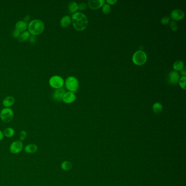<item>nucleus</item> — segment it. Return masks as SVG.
<instances>
[{
	"instance_id": "1",
	"label": "nucleus",
	"mask_w": 186,
	"mask_h": 186,
	"mask_svg": "<svg viewBox=\"0 0 186 186\" xmlns=\"http://www.w3.org/2000/svg\"><path fill=\"white\" fill-rule=\"evenodd\" d=\"M71 19L74 28L77 31H84L88 26V19L83 13L80 12L74 13Z\"/></svg>"
},
{
	"instance_id": "2",
	"label": "nucleus",
	"mask_w": 186,
	"mask_h": 186,
	"mask_svg": "<svg viewBox=\"0 0 186 186\" xmlns=\"http://www.w3.org/2000/svg\"><path fill=\"white\" fill-rule=\"evenodd\" d=\"M27 29L30 34L36 36L43 32L45 25L42 21L39 19H34L29 23Z\"/></svg>"
},
{
	"instance_id": "3",
	"label": "nucleus",
	"mask_w": 186,
	"mask_h": 186,
	"mask_svg": "<svg viewBox=\"0 0 186 186\" xmlns=\"http://www.w3.org/2000/svg\"><path fill=\"white\" fill-rule=\"evenodd\" d=\"M65 84L66 88L70 92L75 93L78 91L79 83L77 78L73 76H70L66 79Z\"/></svg>"
},
{
	"instance_id": "4",
	"label": "nucleus",
	"mask_w": 186,
	"mask_h": 186,
	"mask_svg": "<svg viewBox=\"0 0 186 186\" xmlns=\"http://www.w3.org/2000/svg\"><path fill=\"white\" fill-rule=\"evenodd\" d=\"M147 55L145 52L142 50H138L135 52L132 57L133 62L137 66L144 65L147 61Z\"/></svg>"
},
{
	"instance_id": "5",
	"label": "nucleus",
	"mask_w": 186,
	"mask_h": 186,
	"mask_svg": "<svg viewBox=\"0 0 186 186\" xmlns=\"http://www.w3.org/2000/svg\"><path fill=\"white\" fill-rule=\"evenodd\" d=\"M14 117V112L10 108H5L0 112V119L5 123H9Z\"/></svg>"
},
{
	"instance_id": "6",
	"label": "nucleus",
	"mask_w": 186,
	"mask_h": 186,
	"mask_svg": "<svg viewBox=\"0 0 186 186\" xmlns=\"http://www.w3.org/2000/svg\"><path fill=\"white\" fill-rule=\"evenodd\" d=\"M49 84L52 88L55 90H57L62 88L65 82L63 79L59 75H54L50 78Z\"/></svg>"
},
{
	"instance_id": "7",
	"label": "nucleus",
	"mask_w": 186,
	"mask_h": 186,
	"mask_svg": "<svg viewBox=\"0 0 186 186\" xmlns=\"http://www.w3.org/2000/svg\"><path fill=\"white\" fill-rule=\"evenodd\" d=\"M23 149V143L20 140H16L13 141L9 146V151L12 154H18Z\"/></svg>"
},
{
	"instance_id": "8",
	"label": "nucleus",
	"mask_w": 186,
	"mask_h": 186,
	"mask_svg": "<svg viewBox=\"0 0 186 186\" xmlns=\"http://www.w3.org/2000/svg\"><path fill=\"white\" fill-rule=\"evenodd\" d=\"M105 2L104 0H90L88 2V7L92 10H97L102 7Z\"/></svg>"
},
{
	"instance_id": "9",
	"label": "nucleus",
	"mask_w": 186,
	"mask_h": 186,
	"mask_svg": "<svg viewBox=\"0 0 186 186\" xmlns=\"http://www.w3.org/2000/svg\"><path fill=\"white\" fill-rule=\"evenodd\" d=\"M180 74L177 72L173 70L169 73L168 75V81L169 83L172 85H176L178 83V81L180 80Z\"/></svg>"
},
{
	"instance_id": "10",
	"label": "nucleus",
	"mask_w": 186,
	"mask_h": 186,
	"mask_svg": "<svg viewBox=\"0 0 186 186\" xmlns=\"http://www.w3.org/2000/svg\"><path fill=\"white\" fill-rule=\"evenodd\" d=\"M184 16V13L182 10L179 9H174L170 14L171 18L175 21H180L183 19Z\"/></svg>"
},
{
	"instance_id": "11",
	"label": "nucleus",
	"mask_w": 186,
	"mask_h": 186,
	"mask_svg": "<svg viewBox=\"0 0 186 186\" xmlns=\"http://www.w3.org/2000/svg\"><path fill=\"white\" fill-rule=\"evenodd\" d=\"M66 93V91L63 88L57 89L53 92L52 98L56 102H60L62 101V98Z\"/></svg>"
},
{
	"instance_id": "12",
	"label": "nucleus",
	"mask_w": 186,
	"mask_h": 186,
	"mask_svg": "<svg viewBox=\"0 0 186 186\" xmlns=\"http://www.w3.org/2000/svg\"><path fill=\"white\" fill-rule=\"evenodd\" d=\"M76 99L75 93L72 92H66L62 98V101L65 103L70 104L73 103Z\"/></svg>"
},
{
	"instance_id": "13",
	"label": "nucleus",
	"mask_w": 186,
	"mask_h": 186,
	"mask_svg": "<svg viewBox=\"0 0 186 186\" xmlns=\"http://www.w3.org/2000/svg\"><path fill=\"white\" fill-rule=\"evenodd\" d=\"M28 25L27 23L23 20L18 21L16 24L15 29L21 32L26 31L27 29Z\"/></svg>"
},
{
	"instance_id": "14",
	"label": "nucleus",
	"mask_w": 186,
	"mask_h": 186,
	"mask_svg": "<svg viewBox=\"0 0 186 186\" xmlns=\"http://www.w3.org/2000/svg\"><path fill=\"white\" fill-rule=\"evenodd\" d=\"M38 148L37 145L34 144H28V145H26L23 148L24 151L29 154H33V153L36 152L37 151H38Z\"/></svg>"
},
{
	"instance_id": "15",
	"label": "nucleus",
	"mask_w": 186,
	"mask_h": 186,
	"mask_svg": "<svg viewBox=\"0 0 186 186\" xmlns=\"http://www.w3.org/2000/svg\"><path fill=\"white\" fill-rule=\"evenodd\" d=\"M15 103V98L13 96H7L3 100L2 104L5 108H10Z\"/></svg>"
},
{
	"instance_id": "16",
	"label": "nucleus",
	"mask_w": 186,
	"mask_h": 186,
	"mask_svg": "<svg viewBox=\"0 0 186 186\" xmlns=\"http://www.w3.org/2000/svg\"><path fill=\"white\" fill-rule=\"evenodd\" d=\"M72 23V19L70 16H66L62 17L60 21V25L63 28H67Z\"/></svg>"
},
{
	"instance_id": "17",
	"label": "nucleus",
	"mask_w": 186,
	"mask_h": 186,
	"mask_svg": "<svg viewBox=\"0 0 186 186\" xmlns=\"http://www.w3.org/2000/svg\"><path fill=\"white\" fill-rule=\"evenodd\" d=\"M3 133V134H4L5 137L10 138L13 137V136L15 135L16 132H15V130L13 128L7 127L4 130Z\"/></svg>"
},
{
	"instance_id": "18",
	"label": "nucleus",
	"mask_w": 186,
	"mask_h": 186,
	"mask_svg": "<svg viewBox=\"0 0 186 186\" xmlns=\"http://www.w3.org/2000/svg\"><path fill=\"white\" fill-rule=\"evenodd\" d=\"M30 36H31V34L29 33V31H24L23 32L21 33L18 39L20 42H24L29 39Z\"/></svg>"
},
{
	"instance_id": "19",
	"label": "nucleus",
	"mask_w": 186,
	"mask_h": 186,
	"mask_svg": "<svg viewBox=\"0 0 186 186\" xmlns=\"http://www.w3.org/2000/svg\"><path fill=\"white\" fill-rule=\"evenodd\" d=\"M68 9L70 13H75L78 9V5L74 1H71L68 3Z\"/></svg>"
},
{
	"instance_id": "20",
	"label": "nucleus",
	"mask_w": 186,
	"mask_h": 186,
	"mask_svg": "<svg viewBox=\"0 0 186 186\" xmlns=\"http://www.w3.org/2000/svg\"><path fill=\"white\" fill-rule=\"evenodd\" d=\"M184 67V62L181 60L176 61L173 63V68L175 71H180Z\"/></svg>"
},
{
	"instance_id": "21",
	"label": "nucleus",
	"mask_w": 186,
	"mask_h": 186,
	"mask_svg": "<svg viewBox=\"0 0 186 186\" xmlns=\"http://www.w3.org/2000/svg\"><path fill=\"white\" fill-rule=\"evenodd\" d=\"M72 166L73 165L72 163L70 161H68V160H66V161L63 162L61 164V168L64 171L70 170L72 168Z\"/></svg>"
},
{
	"instance_id": "22",
	"label": "nucleus",
	"mask_w": 186,
	"mask_h": 186,
	"mask_svg": "<svg viewBox=\"0 0 186 186\" xmlns=\"http://www.w3.org/2000/svg\"><path fill=\"white\" fill-rule=\"evenodd\" d=\"M153 111L156 114H159L163 110V106L160 103H155L153 105Z\"/></svg>"
},
{
	"instance_id": "23",
	"label": "nucleus",
	"mask_w": 186,
	"mask_h": 186,
	"mask_svg": "<svg viewBox=\"0 0 186 186\" xmlns=\"http://www.w3.org/2000/svg\"><path fill=\"white\" fill-rule=\"evenodd\" d=\"M186 77L182 76V77L180 78V80L178 81L179 83V85L181 87V88L186 90Z\"/></svg>"
},
{
	"instance_id": "24",
	"label": "nucleus",
	"mask_w": 186,
	"mask_h": 186,
	"mask_svg": "<svg viewBox=\"0 0 186 186\" xmlns=\"http://www.w3.org/2000/svg\"><path fill=\"white\" fill-rule=\"evenodd\" d=\"M102 12L104 14H109L111 12V7L108 4H104L102 6Z\"/></svg>"
},
{
	"instance_id": "25",
	"label": "nucleus",
	"mask_w": 186,
	"mask_h": 186,
	"mask_svg": "<svg viewBox=\"0 0 186 186\" xmlns=\"http://www.w3.org/2000/svg\"><path fill=\"white\" fill-rule=\"evenodd\" d=\"M27 132L25 130H23L21 131L20 133V134H19V139H20V141H23L25 140L26 139V137H27Z\"/></svg>"
},
{
	"instance_id": "26",
	"label": "nucleus",
	"mask_w": 186,
	"mask_h": 186,
	"mask_svg": "<svg viewBox=\"0 0 186 186\" xmlns=\"http://www.w3.org/2000/svg\"><path fill=\"white\" fill-rule=\"evenodd\" d=\"M169 26H170L171 30L172 31H177V29H178L177 23L176 21H171L170 23H169Z\"/></svg>"
},
{
	"instance_id": "27",
	"label": "nucleus",
	"mask_w": 186,
	"mask_h": 186,
	"mask_svg": "<svg viewBox=\"0 0 186 186\" xmlns=\"http://www.w3.org/2000/svg\"><path fill=\"white\" fill-rule=\"evenodd\" d=\"M170 21V18L168 16H166L163 17L161 19V23L163 24V25H166L169 23Z\"/></svg>"
},
{
	"instance_id": "28",
	"label": "nucleus",
	"mask_w": 186,
	"mask_h": 186,
	"mask_svg": "<svg viewBox=\"0 0 186 186\" xmlns=\"http://www.w3.org/2000/svg\"><path fill=\"white\" fill-rule=\"evenodd\" d=\"M87 8V5L85 3H80V4L78 5V9L80 10H84L86 9Z\"/></svg>"
},
{
	"instance_id": "29",
	"label": "nucleus",
	"mask_w": 186,
	"mask_h": 186,
	"mask_svg": "<svg viewBox=\"0 0 186 186\" xmlns=\"http://www.w3.org/2000/svg\"><path fill=\"white\" fill-rule=\"evenodd\" d=\"M20 32H19V31H18L17 30L15 29V30L13 31V32H12V36H13L14 38H18V37H19V36H20Z\"/></svg>"
},
{
	"instance_id": "30",
	"label": "nucleus",
	"mask_w": 186,
	"mask_h": 186,
	"mask_svg": "<svg viewBox=\"0 0 186 186\" xmlns=\"http://www.w3.org/2000/svg\"><path fill=\"white\" fill-rule=\"evenodd\" d=\"M107 2V4H108L109 5H114L115 3H116V0H107L106 1Z\"/></svg>"
},
{
	"instance_id": "31",
	"label": "nucleus",
	"mask_w": 186,
	"mask_h": 186,
	"mask_svg": "<svg viewBox=\"0 0 186 186\" xmlns=\"http://www.w3.org/2000/svg\"><path fill=\"white\" fill-rule=\"evenodd\" d=\"M29 41L31 43H34L35 41H36V37L34 36H32L31 35L30 38H29Z\"/></svg>"
},
{
	"instance_id": "32",
	"label": "nucleus",
	"mask_w": 186,
	"mask_h": 186,
	"mask_svg": "<svg viewBox=\"0 0 186 186\" xmlns=\"http://www.w3.org/2000/svg\"><path fill=\"white\" fill-rule=\"evenodd\" d=\"M180 73H181V75H182V76H184V77H186V68H185V67H184L182 70H180Z\"/></svg>"
},
{
	"instance_id": "33",
	"label": "nucleus",
	"mask_w": 186,
	"mask_h": 186,
	"mask_svg": "<svg viewBox=\"0 0 186 186\" xmlns=\"http://www.w3.org/2000/svg\"><path fill=\"white\" fill-rule=\"evenodd\" d=\"M4 137H5V136H4V134H3V133L2 131L0 130V141H2Z\"/></svg>"
},
{
	"instance_id": "34",
	"label": "nucleus",
	"mask_w": 186,
	"mask_h": 186,
	"mask_svg": "<svg viewBox=\"0 0 186 186\" xmlns=\"http://www.w3.org/2000/svg\"><path fill=\"white\" fill-rule=\"evenodd\" d=\"M30 16H26L24 18V19H23V21H24L26 22V23H27V22L29 21V20H30Z\"/></svg>"
}]
</instances>
